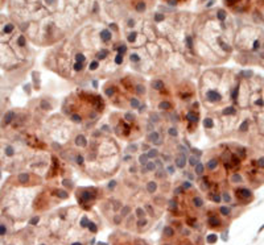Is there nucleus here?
<instances>
[{
    "label": "nucleus",
    "instance_id": "f257e3e1",
    "mask_svg": "<svg viewBox=\"0 0 264 245\" xmlns=\"http://www.w3.org/2000/svg\"><path fill=\"white\" fill-rule=\"evenodd\" d=\"M227 8L237 13H250L251 12L252 0H223Z\"/></svg>",
    "mask_w": 264,
    "mask_h": 245
},
{
    "label": "nucleus",
    "instance_id": "f03ea898",
    "mask_svg": "<svg viewBox=\"0 0 264 245\" xmlns=\"http://www.w3.org/2000/svg\"><path fill=\"white\" fill-rule=\"evenodd\" d=\"M250 13L255 21L264 25V0H252Z\"/></svg>",
    "mask_w": 264,
    "mask_h": 245
},
{
    "label": "nucleus",
    "instance_id": "7ed1b4c3",
    "mask_svg": "<svg viewBox=\"0 0 264 245\" xmlns=\"http://www.w3.org/2000/svg\"><path fill=\"white\" fill-rule=\"evenodd\" d=\"M206 99L211 103H219L221 100H222V95H221V92L217 91V90H209V91L206 92Z\"/></svg>",
    "mask_w": 264,
    "mask_h": 245
},
{
    "label": "nucleus",
    "instance_id": "20e7f679",
    "mask_svg": "<svg viewBox=\"0 0 264 245\" xmlns=\"http://www.w3.org/2000/svg\"><path fill=\"white\" fill-rule=\"evenodd\" d=\"M235 195L240 199H248V198L252 196V193L248 190V188L240 187V188H237V190H235Z\"/></svg>",
    "mask_w": 264,
    "mask_h": 245
},
{
    "label": "nucleus",
    "instance_id": "39448f33",
    "mask_svg": "<svg viewBox=\"0 0 264 245\" xmlns=\"http://www.w3.org/2000/svg\"><path fill=\"white\" fill-rule=\"evenodd\" d=\"M99 37H101V40L103 42H108L112 38V32L110 29H107V28H104V29H102L99 32Z\"/></svg>",
    "mask_w": 264,
    "mask_h": 245
},
{
    "label": "nucleus",
    "instance_id": "423d86ee",
    "mask_svg": "<svg viewBox=\"0 0 264 245\" xmlns=\"http://www.w3.org/2000/svg\"><path fill=\"white\" fill-rule=\"evenodd\" d=\"M185 119L188 120L189 123L195 124V123L198 121V119H200V116H198V114H197V112H194V111H189L188 114L185 115Z\"/></svg>",
    "mask_w": 264,
    "mask_h": 245
},
{
    "label": "nucleus",
    "instance_id": "0eeeda50",
    "mask_svg": "<svg viewBox=\"0 0 264 245\" xmlns=\"http://www.w3.org/2000/svg\"><path fill=\"white\" fill-rule=\"evenodd\" d=\"M148 141H151V142H153V144H156V145H161V141H160V136H158V133L156 131H152V132H149V134H148Z\"/></svg>",
    "mask_w": 264,
    "mask_h": 245
},
{
    "label": "nucleus",
    "instance_id": "6e6552de",
    "mask_svg": "<svg viewBox=\"0 0 264 245\" xmlns=\"http://www.w3.org/2000/svg\"><path fill=\"white\" fill-rule=\"evenodd\" d=\"M250 125H251V121H250L248 119L243 120L242 124L239 125V128H238L239 133H246V132H248V131H250Z\"/></svg>",
    "mask_w": 264,
    "mask_h": 245
},
{
    "label": "nucleus",
    "instance_id": "1a4fd4ad",
    "mask_svg": "<svg viewBox=\"0 0 264 245\" xmlns=\"http://www.w3.org/2000/svg\"><path fill=\"white\" fill-rule=\"evenodd\" d=\"M174 163H176V166H177L178 169H184V167H185V165H186V156H178V157H176Z\"/></svg>",
    "mask_w": 264,
    "mask_h": 245
},
{
    "label": "nucleus",
    "instance_id": "9d476101",
    "mask_svg": "<svg viewBox=\"0 0 264 245\" xmlns=\"http://www.w3.org/2000/svg\"><path fill=\"white\" fill-rule=\"evenodd\" d=\"M135 11L137 13H143V12H145L147 11V4H145V1H143V0H140V1H137L135 4Z\"/></svg>",
    "mask_w": 264,
    "mask_h": 245
},
{
    "label": "nucleus",
    "instance_id": "9b49d317",
    "mask_svg": "<svg viewBox=\"0 0 264 245\" xmlns=\"http://www.w3.org/2000/svg\"><path fill=\"white\" fill-rule=\"evenodd\" d=\"M152 88L156 90V91H161V90H164V82L161 79L152 80Z\"/></svg>",
    "mask_w": 264,
    "mask_h": 245
},
{
    "label": "nucleus",
    "instance_id": "f8f14e48",
    "mask_svg": "<svg viewBox=\"0 0 264 245\" xmlns=\"http://www.w3.org/2000/svg\"><path fill=\"white\" fill-rule=\"evenodd\" d=\"M75 145H78V146H86L87 145L86 137H85L83 134H78V136L75 137Z\"/></svg>",
    "mask_w": 264,
    "mask_h": 245
},
{
    "label": "nucleus",
    "instance_id": "ddd939ff",
    "mask_svg": "<svg viewBox=\"0 0 264 245\" xmlns=\"http://www.w3.org/2000/svg\"><path fill=\"white\" fill-rule=\"evenodd\" d=\"M222 114L225 115V116H232V115L237 114V108H235V107H232V106L226 107V108H223Z\"/></svg>",
    "mask_w": 264,
    "mask_h": 245
},
{
    "label": "nucleus",
    "instance_id": "4468645a",
    "mask_svg": "<svg viewBox=\"0 0 264 245\" xmlns=\"http://www.w3.org/2000/svg\"><path fill=\"white\" fill-rule=\"evenodd\" d=\"M218 163H219V161H218L217 158H211L208 163H206V167H208L209 170H215V169L218 167Z\"/></svg>",
    "mask_w": 264,
    "mask_h": 245
},
{
    "label": "nucleus",
    "instance_id": "2eb2a0df",
    "mask_svg": "<svg viewBox=\"0 0 264 245\" xmlns=\"http://www.w3.org/2000/svg\"><path fill=\"white\" fill-rule=\"evenodd\" d=\"M107 55H108V52L106 49H101V52L96 53V61H102V60H106Z\"/></svg>",
    "mask_w": 264,
    "mask_h": 245
},
{
    "label": "nucleus",
    "instance_id": "dca6fc26",
    "mask_svg": "<svg viewBox=\"0 0 264 245\" xmlns=\"http://www.w3.org/2000/svg\"><path fill=\"white\" fill-rule=\"evenodd\" d=\"M158 108L160 109H164V111H168V109L172 108V104H170L168 100H163V102L158 103Z\"/></svg>",
    "mask_w": 264,
    "mask_h": 245
},
{
    "label": "nucleus",
    "instance_id": "f3484780",
    "mask_svg": "<svg viewBox=\"0 0 264 245\" xmlns=\"http://www.w3.org/2000/svg\"><path fill=\"white\" fill-rule=\"evenodd\" d=\"M203 170H205V166H203V163L198 162L197 165L194 166V171L197 175H201V174H203Z\"/></svg>",
    "mask_w": 264,
    "mask_h": 245
},
{
    "label": "nucleus",
    "instance_id": "a211bd4d",
    "mask_svg": "<svg viewBox=\"0 0 264 245\" xmlns=\"http://www.w3.org/2000/svg\"><path fill=\"white\" fill-rule=\"evenodd\" d=\"M203 126L208 128V129L213 128V126H214V120H213L211 117H206V119L203 120Z\"/></svg>",
    "mask_w": 264,
    "mask_h": 245
},
{
    "label": "nucleus",
    "instance_id": "6ab92c4d",
    "mask_svg": "<svg viewBox=\"0 0 264 245\" xmlns=\"http://www.w3.org/2000/svg\"><path fill=\"white\" fill-rule=\"evenodd\" d=\"M129 60H131V62H133V63H139V62L141 61V58L137 53H131V54H129Z\"/></svg>",
    "mask_w": 264,
    "mask_h": 245
},
{
    "label": "nucleus",
    "instance_id": "aec40b11",
    "mask_svg": "<svg viewBox=\"0 0 264 245\" xmlns=\"http://www.w3.org/2000/svg\"><path fill=\"white\" fill-rule=\"evenodd\" d=\"M139 162H140V165L145 166L147 162H148V154H147V153L140 154V157H139Z\"/></svg>",
    "mask_w": 264,
    "mask_h": 245
},
{
    "label": "nucleus",
    "instance_id": "412c9836",
    "mask_svg": "<svg viewBox=\"0 0 264 245\" xmlns=\"http://www.w3.org/2000/svg\"><path fill=\"white\" fill-rule=\"evenodd\" d=\"M85 61H86V57H85L83 53H77V54H75V62L85 63Z\"/></svg>",
    "mask_w": 264,
    "mask_h": 245
},
{
    "label": "nucleus",
    "instance_id": "4be33fe9",
    "mask_svg": "<svg viewBox=\"0 0 264 245\" xmlns=\"http://www.w3.org/2000/svg\"><path fill=\"white\" fill-rule=\"evenodd\" d=\"M173 235H174V231H173V228H170V227L164 228V236H165V237H172Z\"/></svg>",
    "mask_w": 264,
    "mask_h": 245
},
{
    "label": "nucleus",
    "instance_id": "5701e85b",
    "mask_svg": "<svg viewBox=\"0 0 264 245\" xmlns=\"http://www.w3.org/2000/svg\"><path fill=\"white\" fill-rule=\"evenodd\" d=\"M136 37H137V32L133 30V32H131L128 36H127V41H128V42H135L136 40H137Z\"/></svg>",
    "mask_w": 264,
    "mask_h": 245
},
{
    "label": "nucleus",
    "instance_id": "b1692460",
    "mask_svg": "<svg viewBox=\"0 0 264 245\" xmlns=\"http://www.w3.org/2000/svg\"><path fill=\"white\" fill-rule=\"evenodd\" d=\"M156 188H157V183H156V182H149V183L147 185V190H148L149 193H155Z\"/></svg>",
    "mask_w": 264,
    "mask_h": 245
},
{
    "label": "nucleus",
    "instance_id": "393cba45",
    "mask_svg": "<svg viewBox=\"0 0 264 245\" xmlns=\"http://www.w3.org/2000/svg\"><path fill=\"white\" fill-rule=\"evenodd\" d=\"M153 20H155L156 22H161V21H164L165 20V15H164V13H156L155 15V17H153Z\"/></svg>",
    "mask_w": 264,
    "mask_h": 245
},
{
    "label": "nucleus",
    "instance_id": "a878e982",
    "mask_svg": "<svg viewBox=\"0 0 264 245\" xmlns=\"http://www.w3.org/2000/svg\"><path fill=\"white\" fill-rule=\"evenodd\" d=\"M135 90H136V92H137V94H140V95L145 94V87H144V84H136Z\"/></svg>",
    "mask_w": 264,
    "mask_h": 245
},
{
    "label": "nucleus",
    "instance_id": "bb28decb",
    "mask_svg": "<svg viewBox=\"0 0 264 245\" xmlns=\"http://www.w3.org/2000/svg\"><path fill=\"white\" fill-rule=\"evenodd\" d=\"M129 106H131L132 108H139V107H140V102H139V99H136V98H132V99L129 100Z\"/></svg>",
    "mask_w": 264,
    "mask_h": 245
},
{
    "label": "nucleus",
    "instance_id": "cd10ccee",
    "mask_svg": "<svg viewBox=\"0 0 264 245\" xmlns=\"http://www.w3.org/2000/svg\"><path fill=\"white\" fill-rule=\"evenodd\" d=\"M147 154H148V158H156L158 154V150L157 149H149Z\"/></svg>",
    "mask_w": 264,
    "mask_h": 245
},
{
    "label": "nucleus",
    "instance_id": "c85d7f7f",
    "mask_svg": "<svg viewBox=\"0 0 264 245\" xmlns=\"http://www.w3.org/2000/svg\"><path fill=\"white\" fill-rule=\"evenodd\" d=\"M193 204H194L195 207H202L203 202H202V199H201L200 196H194V199H193Z\"/></svg>",
    "mask_w": 264,
    "mask_h": 245
},
{
    "label": "nucleus",
    "instance_id": "c756f323",
    "mask_svg": "<svg viewBox=\"0 0 264 245\" xmlns=\"http://www.w3.org/2000/svg\"><path fill=\"white\" fill-rule=\"evenodd\" d=\"M209 224L211 225V227H217V225L221 224V221H219V219H217V218H209Z\"/></svg>",
    "mask_w": 264,
    "mask_h": 245
},
{
    "label": "nucleus",
    "instance_id": "7c9ffc66",
    "mask_svg": "<svg viewBox=\"0 0 264 245\" xmlns=\"http://www.w3.org/2000/svg\"><path fill=\"white\" fill-rule=\"evenodd\" d=\"M145 167H147V170L148 171H153V170H156V163L153 162V161H151V162H147V165H145Z\"/></svg>",
    "mask_w": 264,
    "mask_h": 245
},
{
    "label": "nucleus",
    "instance_id": "2f4dec72",
    "mask_svg": "<svg viewBox=\"0 0 264 245\" xmlns=\"http://www.w3.org/2000/svg\"><path fill=\"white\" fill-rule=\"evenodd\" d=\"M98 67H99V62L96 61V60H95V61H93L89 65V70H91V71H94V70H96V69H98Z\"/></svg>",
    "mask_w": 264,
    "mask_h": 245
},
{
    "label": "nucleus",
    "instance_id": "473e14b6",
    "mask_svg": "<svg viewBox=\"0 0 264 245\" xmlns=\"http://www.w3.org/2000/svg\"><path fill=\"white\" fill-rule=\"evenodd\" d=\"M115 63L116 65H122L123 63V54H116V57H115Z\"/></svg>",
    "mask_w": 264,
    "mask_h": 245
},
{
    "label": "nucleus",
    "instance_id": "72a5a7b5",
    "mask_svg": "<svg viewBox=\"0 0 264 245\" xmlns=\"http://www.w3.org/2000/svg\"><path fill=\"white\" fill-rule=\"evenodd\" d=\"M83 161H85L83 156H82V154H77V157H75V162L78 163V165H83Z\"/></svg>",
    "mask_w": 264,
    "mask_h": 245
},
{
    "label": "nucleus",
    "instance_id": "f704fd0d",
    "mask_svg": "<svg viewBox=\"0 0 264 245\" xmlns=\"http://www.w3.org/2000/svg\"><path fill=\"white\" fill-rule=\"evenodd\" d=\"M41 108L45 109V111H48V109H52V106H50L49 103H46L45 100H42V102H41Z\"/></svg>",
    "mask_w": 264,
    "mask_h": 245
},
{
    "label": "nucleus",
    "instance_id": "c9c22d12",
    "mask_svg": "<svg viewBox=\"0 0 264 245\" xmlns=\"http://www.w3.org/2000/svg\"><path fill=\"white\" fill-rule=\"evenodd\" d=\"M168 133H169V136H172V137H177V134H178V132H177V129L176 128H169V131H168Z\"/></svg>",
    "mask_w": 264,
    "mask_h": 245
},
{
    "label": "nucleus",
    "instance_id": "e433bc0d",
    "mask_svg": "<svg viewBox=\"0 0 264 245\" xmlns=\"http://www.w3.org/2000/svg\"><path fill=\"white\" fill-rule=\"evenodd\" d=\"M72 120H73V121H75V123H81L82 121V117L79 116L78 114H73L72 115Z\"/></svg>",
    "mask_w": 264,
    "mask_h": 245
},
{
    "label": "nucleus",
    "instance_id": "4c0bfd02",
    "mask_svg": "<svg viewBox=\"0 0 264 245\" xmlns=\"http://www.w3.org/2000/svg\"><path fill=\"white\" fill-rule=\"evenodd\" d=\"M114 94H115V88H114V87H107V88H106V95H107V96H112Z\"/></svg>",
    "mask_w": 264,
    "mask_h": 245
},
{
    "label": "nucleus",
    "instance_id": "58836bf2",
    "mask_svg": "<svg viewBox=\"0 0 264 245\" xmlns=\"http://www.w3.org/2000/svg\"><path fill=\"white\" fill-rule=\"evenodd\" d=\"M151 121L152 123H158L160 121V117H158V115L157 114H151Z\"/></svg>",
    "mask_w": 264,
    "mask_h": 245
},
{
    "label": "nucleus",
    "instance_id": "ea45409f",
    "mask_svg": "<svg viewBox=\"0 0 264 245\" xmlns=\"http://www.w3.org/2000/svg\"><path fill=\"white\" fill-rule=\"evenodd\" d=\"M197 163H198V160L195 158L194 156H193V157H190V158H189V165H190V166H193V167H194V166L197 165Z\"/></svg>",
    "mask_w": 264,
    "mask_h": 245
},
{
    "label": "nucleus",
    "instance_id": "a19ab883",
    "mask_svg": "<svg viewBox=\"0 0 264 245\" xmlns=\"http://www.w3.org/2000/svg\"><path fill=\"white\" fill-rule=\"evenodd\" d=\"M82 69H83V63L75 62V63H74V70H75V71H82Z\"/></svg>",
    "mask_w": 264,
    "mask_h": 245
},
{
    "label": "nucleus",
    "instance_id": "79ce46f5",
    "mask_svg": "<svg viewBox=\"0 0 264 245\" xmlns=\"http://www.w3.org/2000/svg\"><path fill=\"white\" fill-rule=\"evenodd\" d=\"M126 52H127V46L124 44L120 45V46H119V49H118V53H119V54H124Z\"/></svg>",
    "mask_w": 264,
    "mask_h": 245
},
{
    "label": "nucleus",
    "instance_id": "37998d69",
    "mask_svg": "<svg viewBox=\"0 0 264 245\" xmlns=\"http://www.w3.org/2000/svg\"><path fill=\"white\" fill-rule=\"evenodd\" d=\"M156 177H157V178H163V177H165V171H164L163 169L157 170V171H156Z\"/></svg>",
    "mask_w": 264,
    "mask_h": 245
},
{
    "label": "nucleus",
    "instance_id": "c03bdc74",
    "mask_svg": "<svg viewBox=\"0 0 264 245\" xmlns=\"http://www.w3.org/2000/svg\"><path fill=\"white\" fill-rule=\"evenodd\" d=\"M127 150H128V152H132V153H135V152L137 150V146H136L135 144H132V145H129L128 148H127Z\"/></svg>",
    "mask_w": 264,
    "mask_h": 245
},
{
    "label": "nucleus",
    "instance_id": "a18cd8bd",
    "mask_svg": "<svg viewBox=\"0 0 264 245\" xmlns=\"http://www.w3.org/2000/svg\"><path fill=\"white\" fill-rule=\"evenodd\" d=\"M7 233V227L5 225H0V236H4Z\"/></svg>",
    "mask_w": 264,
    "mask_h": 245
},
{
    "label": "nucleus",
    "instance_id": "49530a36",
    "mask_svg": "<svg viewBox=\"0 0 264 245\" xmlns=\"http://www.w3.org/2000/svg\"><path fill=\"white\" fill-rule=\"evenodd\" d=\"M221 212H222L223 215H229V213H230V208L229 207H221Z\"/></svg>",
    "mask_w": 264,
    "mask_h": 245
},
{
    "label": "nucleus",
    "instance_id": "de8ad7c7",
    "mask_svg": "<svg viewBox=\"0 0 264 245\" xmlns=\"http://www.w3.org/2000/svg\"><path fill=\"white\" fill-rule=\"evenodd\" d=\"M126 120H128V121H132L133 119H135V117H133V115H131V114H126Z\"/></svg>",
    "mask_w": 264,
    "mask_h": 245
},
{
    "label": "nucleus",
    "instance_id": "09e8293b",
    "mask_svg": "<svg viewBox=\"0 0 264 245\" xmlns=\"http://www.w3.org/2000/svg\"><path fill=\"white\" fill-rule=\"evenodd\" d=\"M136 213H137V216H139V218H143V216H144V211L141 210V208H137V211H136Z\"/></svg>",
    "mask_w": 264,
    "mask_h": 245
},
{
    "label": "nucleus",
    "instance_id": "8fccbe9b",
    "mask_svg": "<svg viewBox=\"0 0 264 245\" xmlns=\"http://www.w3.org/2000/svg\"><path fill=\"white\" fill-rule=\"evenodd\" d=\"M190 187H192V185H190L189 182H184V183H182V188H184V190H188V188H190Z\"/></svg>",
    "mask_w": 264,
    "mask_h": 245
},
{
    "label": "nucleus",
    "instance_id": "3c124183",
    "mask_svg": "<svg viewBox=\"0 0 264 245\" xmlns=\"http://www.w3.org/2000/svg\"><path fill=\"white\" fill-rule=\"evenodd\" d=\"M127 24H128V27H129V28H133V27H135V20H133V19H129Z\"/></svg>",
    "mask_w": 264,
    "mask_h": 245
},
{
    "label": "nucleus",
    "instance_id": "603ef678",
    "mask_svg": "<svg viewBox=\"0 0 264 245\" xmlns=\"http://www.w3.org/2000/svg\"><path fill=\"white\" fill-rule=\"evenodd\" d=\"M155 163H156V166H157V167H163V161H161V160H156L155 161Z\"/></svg>",
    "mask_w": 264,
    "mask_h": 245
},
{
    "label": "nucleus",
    "instance_id": "864d4df0",
    "mask_svg": "<svg viewBox=\"0 0 264 245\" xmlns=\"http://www.w3.org/2000/svg\"><path fill=\"white\" fill-rule=\"evenodd\" d=\"M89 229H91L93 232H96V227H95V224H93V223H89Z\"/></svg>",
    "mask_w": 264,
    "mask_h": 245
},
{
    "label": "nucleus",
    "instance_id": "5fc2aeb1",
    "mask_svg": "<svg viewBox=\"0 0 264 245\" xmlns=\"http://www.w3.org/2000/svg\"><path fill=\"white\" fill-rule=\"evenodd\" d=\"M215 240H217V236H209V240H208V241H209L210 244H213Z\"/></svg>",
    "mask_w": 264,
    "mask_h": 245
},
{
    "label": "nucleus",
    "instance_id": "6e6d98bb",
    "mask_svg": "<svg viewBox=\"0 0 264 245\" xmlns=\"http://www.w3.org/2000/svg\"><path fill=\"white\" fill-rule=\"evenodd\" d=\"M5 3H7V0H0V11H1V8L4 7Z\"/></svg>",
    "mask_w": 264,
    "mask_h": 245
},
{
    "label": "nucleus",
    "instance_id": "4d7b16f0",
    "mask_svg": "<svg viewBox=\"0 0 264 245\" xmlns=\"http://www.w3.org/2000/svg\"><path fill=\"white\" fill-rule=\"evenodd\" d=\"M115 185H116V182H114V181L110 182V183H108V188H114V187H115Z\"/></svg>",
    "mask_w": 264,
    "mask_h": 245
},
{
    "label": "nucleus",
    "instance_id": "13d9d810",
    "mask_svg": "<svg viewBox=\"0 0 264 245\" xmlns=\"http://www.w3.org/2000/svg\"><path fill=\"white\" fill-rule=\"evenodd\" d=\"M141 149H143V150H149V146L147 145V144H144V145L141 146Z\"/></svg>",
    "mask_w": 264,
    "mask_h": 245
},
{
    "label": "nucleus",
    "instance_id": "bf43d9fd",
    "mask_svg": "<svg viewBox=\"0 0 264 245\" xmlns=\"http://www.w3.org/2000/svg\"><path fill=\"white\" fill-rule=\"evenodd\" d=\"M168 170H169V173H173V171H174V167H173V166H169Z\"/></svg>",
    "mask_w": 264,
    "mask_h": 245
},
{
    "label": "nucleus",
    "instance_id": "052dcab7",
    "mask_svg": "<svg viewBox=\"0 0 264 245\" xmlns=\"http://www.w3.org/2000/svg\"><path fill=\"white\" fill-rule=\"evenodd\" d=\"M152 129H153L152 124H148V131H149V132H152Z\"/></svg>",
    "mask_w": 264,
    "mask_h": 245
},
{
    "label": "nucleus",
    "instance_id": "680f3d73",
    "mask_svg": "<svg viewBox=\"0 0 264 245\" xmlns=\"http://www.w3.org/2000/svg\"><path fill=\"white\" fill-rule=\"evenodd\" d=\"M129 171H131V173H135V171H136V167H129Z\"/></svg>",
    "mask_w": 264,
    "mask_h": 245
},
{
    "label": "nucleus",
    "instance_id": "e2e57ef3",
    "mask_svg": "<svg viewBox=\"0 0 264 245\" xmlns=\"http://www.w3.org/2000/svg\"><path fill=\"white\" fill-rule=\"evenodd\" d=\"M73 245H81V244H79V243H75V244H73Z\"/></svg>",
    "mask_w": 264,
    "mask_h": 245
}]
</instances>
